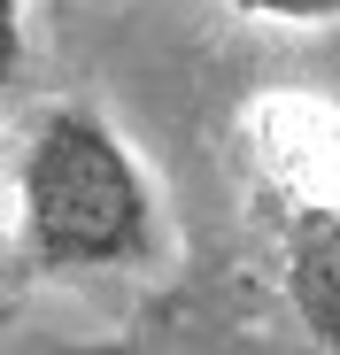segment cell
I'll return each instance as SVG.
<instances>
[{"label":"cell","instance_id":"3","mask_svg":"<svg viewBox=\"0 0 340 355\" xmlns=\"http://www.w3.org/2000/svg\"><path fill=\"white\" fill-rule=\"evenodd\" d=\"M232 16H263V24H340V0H216Z\"/></svg>","mask_w":340,"mask_h":355},{"label":"cell","instance_id":"1","mask_svg":"<svg viewBox=\"0 0 340 355\" xmlns=\"http://www.w3.org/2000/svg\"><path fill=\"white\" fill-rule=\"evenodd\" d=\"M24 255L46 278L132 270L155 255V186L101 108H46L16 162Z\"/></svg>","mask_w":340,"mask_h":355},{"label":"cell","instance_id":"2","mask_svg":"<svg viewBox=\"0 0 340 355\" xmlns=\"http://www.w3.org/2000/svg\"><path fill=\"white\" fill-rule=\"evenodd\" d=\"M263 124V201H271V248H278V286L287 309L302 317L317 355H340V147L317 178V147L302 139V101H271Z\"/></svg>","mask_w":340,"mask_h":355},{"label":"cell","instance_id":"4","mask_svg":"<svg viewBox=\"0 0 340 355\" xmlns=\"http://www.w3.org/2000/svg\"><path fill=\"white\" fill-rule=\"evenodd\" d=\"M24 78V0H0V93Z\"/></svg>","mask_w":340,"mask_h":355}]
</instances>
